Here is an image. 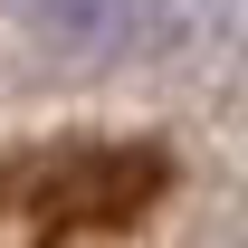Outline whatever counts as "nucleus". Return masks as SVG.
Masks as SVG:
<instances>
[{"instance_id":"f257e3e1","label":"nucleus","mask_w":248,"mask_h":248,"mask_svg":"<svg viewBox=\"0 0 248 248\" xmlns=\"http://www.w3.org/2000/svg\"><path fill=\"white\" fill-rule=\"evenodd\" d=\"M0 10L58 58H134L172 29V0H0Z\"/></svg>"}]
</instances>
